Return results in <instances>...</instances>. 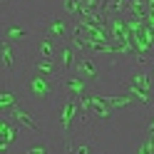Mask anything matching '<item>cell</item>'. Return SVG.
Wrapping results in <instances>:
<instances>
[{
	"instance_id": "6da1fadb",
	"label": "cell",
	"mask_w": 154,
	"mask_h": 154,
	"mask_svg": "<svg viewBox=\"0 0 154 154\" xmlns=\"http://www.w3.org/2000/svg\"><path fill=\"white\" fill-rule=\"evenodd\" d=\"M20 77H23V85H20L23 97L30 102L32 107H37V109L47 107V104H52V102L62 94V90H60V80L35 72L30 65H27V70H25Z\"/></svg>"
},
{
	"instance_id": "7a4b0ae2",
	"label": "cell",
	"mask_w": 154,
	"mask_h": 154,
	"mask_svg": "<svg viewBox=\"0 0 154 154\" xmlns=\"http://www.w3.org/2000/svg\"><path fill=\"white\" fill-rule=\"evenodd\" d=\"M37 37H40V20H37V25H30L20 17H15L13 8L0 13V40H10L13 45H17L32 57V45Z\"/></svg>"
},
{
	"instance_id": "3957f363",
	"label": "cell",
	"mask_w": 154,
	"mask_h": 154,
	"mask_svg": "<svg viewBox=\"0 0 154 154\" xmlns=\"http://www.w3.org/2000/svg\"><path fill=\"white\" fill-rule=\"evenodd\" d=\"M40 32L55 37L60 42H67V40H72L75 20L67 15H45V17H40Z\"/></svg>"
},
{
	"instance_id": "277c9868",
	"label": "cell",
	"mask_w": 154,
	"mask_h": 154,
	"mask_svg": "<svg viewBox=\"0 0 154 154\" xmlns=\"http://www.w3.org/2000/svg\"><path fill=\"white\" fill-rule=\"evenodd\" d=\"M37 107H30V102L23 100L17 107H13L10 112L5 114V117H10L17 127L23 132H30V134H40V124H37Z\"/></svg>"
},
{
	"instance_id": "5b68a950",
	"label": "cell",
	"mask_w": 154,
	"mask_h": 154,
	"mask_svg": "<svg viewBox=\"0 0 154 154\" xmlns=\"http://www.w3.org/2000/svg\"><path fill=\"white\" fill-rule=\"evenodd\" d=\"M60 90H62V97H77L80 100L82 94H87L92 90V85L87 80H82L77 72H70V75L60 77Z\"/></svg>"
},
{
	"instance_id": "8992f818",
	"label": "cell",
	"mask_w": 154,
	"mask_h": 154,
	"mask_svg": "<svg viewBox=\"0 0 154 154\" xmlns=\"http://www.w3.org/2000/svg\"><path fill=\"white\" fill-rule=\"evenodd\" d=\"M80 50L75 47L72 40H67V42H60V52H57V62H60L62 67V75H70L75 72V67H77V60H80Z\"/></svg>"
},
{
	"instance_id": "52a82bcc",
	"label": "cell",
	"mask_w": 154,
	"mask_h": 154,
	"mask_svg": "<svg viewBox=\"0 0 154 154\" xmlns=\"http://www.w3.org/2000/svg\"><path fill=\"white\" fill-rule=\"evenodd\" d=\"M75 72L80 75L82 80H87L90 85H94V82L100 80V65H97V60H94V55L82 52V55H80V60H77Z\"/></svg>"
},
{
	"instance_id": "ba28073f",
	"label": "cell",
	"mask_w": 154,
	"mask_h": 154,
	"mask_svg": "<svg viewBox=\"0 0 154 154\" xmlns=\"http://www.w3.org/2000/svg\"><path fill=\"white\" fill-rule=\"evenodd\" d=\"M90 117L92 122H109L114 117V107L102 97V94H94L92 92V100H90Z\"/></svg>"
},
{
	"instance_id": "9c48e42d",
	"label": "cell",
	"mask_w": 154,
	"mask_h": 154,
	"mask_svg": "<svg viewBox=\"0 0 154 154\" xmlns=\"http://www.w3.org/2000/svg\"><path fill=\"white\" fill-rule=\"evenodd\" d=\"M20 134H23V129L17 127L10 117L0 114V149L8 152V149H10V144H15V139L20 137Z\"/></svg>"
},
{
	"instance_id": "30bf717a",
	"label": "cell",
	"mask_w": 154,
	"mask_h": 154,
	"mask_svg": "<svg viewBox=\"0 0 154 154\" xmlns=\"http://www.w3.org/2000/svg\"><path fill=\"white\" fill-rule=\"evenodd\" d=\"M30 67L35 72H40V75L55 77V80L62 77V67L57 62V57H30Z\"/></svg>"
},
{
	"instance_id": "8fae6325",
	"label": "cell",
	"mask_w": 154,
	"mask_h": 154,
	"mask_svg": "<svg viewBox=\"0 0 154 154\" xmlns=\"http://www.w3.org/2000/svg\"><path fill=\"white\" fill-rule=\"evenodd\" d=\"M57 52H60V40L40 32V37L32 45V57H57Z\"/></svg>"
},
{
	"instance_id": "7c38bea8",
	"label": "cell",
	"mask_w": 154,
	"mask_h": 154,
	"mask_svg": "<svg viewBox=\"0 0 154 154\" xmlns=\"http://www.w3.org/2000/svg\"><path fill=\"white\" fill-rule=\"evenodd\" d=\"M25 97L23 92H15V90H5L3 94H0V114H8L13 107H17Z\"/></svg>"
},
{
	"instance_id": "4fadbf2b",
	"label": "cell",
	"mask_w": 154,
	"mask_h": 154,
	"mask_svg": "<svg viewBox=\"0 0 154 154\" xmlns=\"http://www.w3.org/2000/svg\"><path fill=\"white\" fill-rule=\"evenodd\" d=\"M114 109H129V107H137V100L132 97L129 92H122V94H102Z\"/></svg>"
},
{
	"instance_id": "5bb4252c",
	"label": "cell",
	"mask_w": 154,
	"mask_h": 154,
	"mask_svg": "<svg viewBox=\"0 0 154 154\" xmlns=\"http://www.w3.org/2000/svg\"><path fill=\"white\" fill-rule=\"evenodd\" d=\"M23 152H25V154H52V152H60V147H52L45 137H40L35 144H25Z\"/></svg>"
},
{
	"instance_id": "9a60e30c",
	"label": "cell",
	"mask_w": 154,
	"mask_h": 154,
	"mask_svg": "<svg viewBox=\"0 0 154 154\" xmlns=\"http://www.w3.org/2000/svg\"><path fill=\"white\" fill-rule=\"evenodd\" d=\"M137 152H142V154H154V134H144V139H142V144L137 147Z\"/></svg>"
},
{
	"instance_id": "2e32d148",
	"label": "cell",
	"mask_w": 154,
	"mask_h": 154,
	"mask_svg": "<svg viewBox=\"0 0 154 154\" xmlns=\"http://www.w3.org/2000/svg\"><path fill=\"white\" fill-rule=\"evenodd\" d=\"M13 8V0H0V13L3 10H10Z\"/></svg>"
}]
</instances>
